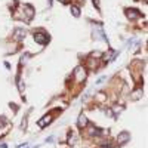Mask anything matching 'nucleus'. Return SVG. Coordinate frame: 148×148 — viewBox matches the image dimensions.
Masks as SVG:
<instances>
[{
	"mask_svg": "<svg viewBox=\"0 0 148 148\" xmlns=\"http://www.w3.org/2000/svg\"><path fill=\"white\" fill-rule=\"evenodd\" d=\"M121 111H123V107H120V105L114 107V113H116V114H117V113H121Z\"/></svg>",
	"mask_w": 148,
	"mask_h": 148,
	"instance_id": "13",
	"label": "nucleus"
},
{
	"mask_svg": "<svg viewBox=\"0 0 148 148\" xmlns=\"http://www.w3.org/2000/svg\"><path fill=\"white\" fill-rule=\"evenodd\" d=\"M52 121V114H48V116H45L42 120H39V126L40 127H45V126H48L49 123Z\"/></svg>",
	"mask_w": 148,
	"mask_h": 148,
	"instance_id": "8",
	"label": "nucleus"
},
{
	"mask_svg": "<svg viewBox=\"0 0 148 148\" xmlns=\"http://www.w3.org/2000/svg\"><path fill=\"white\" fill-rule=\"evenodd\" d=\"M74 77H76V80L79 82V83H82L86 79V70L83 67H77L74 70Z\"/></svg>",
	"mask_w": 148,
	"mask_h": 148,
	"instance_id": "1",
	"label": "nucleus"
},
{
	"mask_svg": "<svg viewBox=\"0 0 148 148\" xmlns=\"http://www.w3.org/2000/svg\"><path fill=\"white\" fill-rule=\"evenodd\" d=\"M13 34H15V39H16V40H22V39L25 37V31H24V30H19V28H16Z\"/></svg>",
	"mask_w": 148,
	"mask_h": 148,
	"instance_id": "9",
	"label": "nucleus"
},
{
	"mask_svg": "<svg viewBox=\"0 0 148 148\" xmlns=\"http://www.w3.org/2000/svg\"><path fill=\"white\" fill-rule=\"evenodd\" d=\"M93 36L96 37V39H102V40H107V37H104V30L99 24H96L93 27Z\"/></svg>",
	"mask_w": 148,
	"mask_h": 148,
	"instance_id": "4",
	"label": "nucleus"
},
{
	"mask_svg": "<svg viewBox=\"0 0 148 148\" xmlns=\"http://www.w3.org/2000/svg\"><path fill=\"white\" fill-rule=\"evenodd\" d=\"M126 15L130 21H135V19H139L141 18V12L136 11V9H127L126 11Z\"/></svg>",
	"mask_w": 148,
	"mask_h": 148,
	"instance_id": "3",
	"label": "nucleus"
},
{
	"mask_svg": "<svg viewBox=\"0 0 148 148\" xmlns=\"http://www.w3.org/2000/svg\"><path fill=\"white\" fill-rule=\"evenodd\" d=\"M117 56V52H114V50H110L108 52V55L105 54V55H104V61H105V62H107V61H111V59H114Z\"/></svg>",
	"mask_w": 148,
	"mask_h": 148,
	"instance_id": "10",
	"label": "nucleus"
},
{
	"mask_svg": "<svg viewBox=\"0 0 148 148\" xmlns=\"http://www.w3.org/2000/svg\"><path fill=\"white\" fill-rule=\"evenodd\" d=\"M24 12H25V21H31L33 16H34V9H33V6L25 5V6H24Z\"/></svg>",
	"mask_w": 148,
	"mask_h": 148,
	"instance_id": "5",
	"label": "nucleus"
},
{
	"mask_svg": "<svg viewBox=\"0 0 148 148\" xmlns=\"http://www.w3.org/2000/svg\"><path fill=\"white\" fill-rule=\"evenodd\" d=\"M34 42L40 43V45H46V43L49 42V37H48V34H45V33H36V34H34Z\"/></svg>",
	"mask_w": 148,
	"mask_h": 148,
	"instance_id": "2",
	"label": "nucleus"
},
{
	"mask_svg": "<svg viewBox=\"0 0 148 148\" xmlns=\"http://www.w3.org/2000/svg\"><path fill=\"white\" fill-rule=\"evenodd\" d=\"M141 96H142V89H136V90H135V92L132 93V99H133V101L139 99Z\"/></svg>",
	"mask_w": 148,
	"mask_h": 148,
	"instance_id": "11",
	"label": "nucleus"
},
{
	"mask_svg": "<svg viewBox=\"0 0 148 148\" xmlns=\"http://www.w3.org/2000/svg\"><path fill=\"white\" fill-rule=\"evenodd\" d=\"M129 139H130V133H129V132H121V133H119V136H117V142H119L120 145H123V144L129 142Z\"/></svg>",
	"mask_w": 148,
	"mask_h": 148,
	"instance_id": "6",
	"label": "nucleus"
},
{
	"mask_svg": "<svg viewBox=\"0 0 148 148\" xmlns=\"http://www.w3.org/2000/svg\"><path fill=\"white\" fill-rule=\"evenodd\" d=\"M71 13L74 15V16H79L80 15V9L77 6H71Z\"/></svg>",
	"mask_w": 148,
	"mask_h": 148,
	"instance_id": "12",
	"label": "nucleus"
},
{
	"mask_svg": "<svg viewBox=\"0 0 148 148\" xmlns=\"http://www.w3.org/2000/svg\"><path fill=\"white\" fill-rule=\"evenodd\" d=\"M77 126H79L80 129H83V127L88 126V117H86L84 114H80V116H79V120H77Z\"/></svg>",
	"mask_w": 148,
	"mask_h": 148,
	"instance_id": "7",
	"label": "nucleus"
}]
</instances>
